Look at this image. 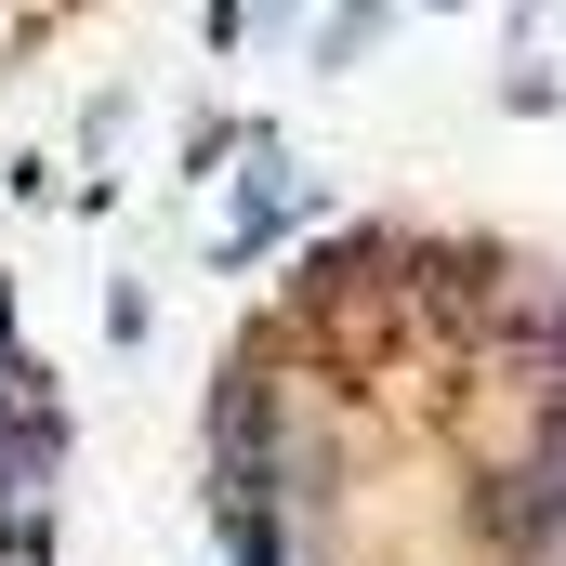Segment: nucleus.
I'll return each instance as SVG.
<instances>
[{
  "label": "nucleus",
  "instance_id": "1",
  "mask_svg": "<svg viewBox=\"0 0 566 566\" xmlns=\"http://www.w3.org/2000/svg\"><path fill=\"white\" fill-rule=\"evenodd\" d=\"M382 27H396V0H343V13H329V53H343V66H356V53H369V40H382Z\"/></svg>",
  "mask_w": 566,
  "mask_h": 566
},
{
  "label": "nucleus",
  "instance_id": "2",
  "mask_svg": "<svg viewBox=\"0 0 566 566\" xmlns=\"http://www.w3.org/2000/svg\"><path fill=\"white\" fill-rule=\"evenodd\" d=\"M541 448H554V461H566V382H554V409H541Z\"/></svg>",
  "mask_w": 566,
  "mask_h": 566
}]
</instances>
